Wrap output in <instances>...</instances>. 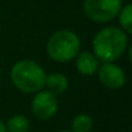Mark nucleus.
<instances>
[{"instance_id": "obj_12", "label": "nucleus", "mask_w": 132, "mask_h": 132, "mask_svg": "<svg viewBox=\"0 0 132 132\" xmlns=\"http://www.w3.org/2000/svg\"><path fill=\"white\" fill-rule=\"evenodd\" d=\"M0 132H6V127H5V125L0 121Z\"/></svg>"}, {"instance_id": "obj_14", "label": "nucleus", "mask_w": 132, "mask_h": 132, "mask_svg": "<svg viewBox=\"0 0 132 132\" xmlns=\"http://www.w3.org/2000/svg\"><path fill=\"white\" fill-rule=\"evenodd\" d=\"M59 132H72V131H59Z\"/></svg>"}, {"instance_id": "obj_3", "label": "nucleus", "mask_w": 132, "mask_h": 132, "mask_svg": "<svg viewBox=\"0 0 132 132\" xmlns=\"http://www.w3.org/2000/svg\"><path fill=\"white\" fill-rule=\"evenodd\" d=\"M80 39L75 32L68 30H60L49 39L46 51L53 60L64 63L77 56L80 51Z\"/></svg>"}, {"instance_id": "obj_7", "label": "nucleus", "mask_w": 132, "mask_h": 132, "mask_svg": "<svg viewBox=\"0 0 132 132\" xmlns=\"http://www.w3.org/2000/svg\"><path fill=\"white\" fill-rule=\"evenodd\" d=\"M76 65H77V69L80 73H82L85 76H91L99 68V59L96 58L95 54H91L88 51H82V53L77 54Z\"/></svg>"}, {"instance_id": "obj_1", "label": "nucleus", "mask_w": 132, "mask_h": 132, "mask_svg": "<svg viewBox=\"0 0 132 132\" xmlns=\"http://www.w3.org/2000/svg\"><path fill=\"white\" fill-rule=\"evenodd\" d=\"M92 46L99 60L104 63L113 62L125 53L127 47V36L121 28L105 27L95 35Z\"/></svg>"}, {"instance_id": "obj_6", "label": "nucleus", "mask_w": 132, "mask_h": 132, "mask_svg": "<svg viewBox=\"0 0 132 132\" xmlns=\"http://www.w3.org/2000/svg\"><path fill=\"white\" fill-rule=\"evenodd\" d=\"M97 69H99V80L105 87L117 90L125 85L126 76L121 67L113 64L112 62H108V63H104Z\"/></svg>"}, {"instance_id": "obj_11", "label": "nucleus", "mask_w": 132, "mask_h": 132, "mask_svg": "<svg viewBox=\"0 0 132 132\" xmlns=\"http://www.w3.org/2000/svg\"><path fill=\"white\" fill-rule=\"evenodd\" d=\"M119 24L125 31L132 34V4H128L125 8L121 9V12H119Z\"/></svg>"}, {"instance_id": "obj_5", "label": "nucleus", "mask_w": 132, "mask_h": 132, "mask_svg": "<svg viewBox=\"0 0 132 132\" xmlns=\"http://www.w3.org/2000/svg\"><path fill=\"white\" fill-rule=\"evenodd\" d=\"M58 110L55 94L50 91H37L32 101V112L39 119H50Z\"/></svg>"}, {"instance_id": "obj_9", "label": "nucleus", "mask_w": 132, "mask_h": 132, "mask_svg": "<svg viewBox=\"0 0 132 132\" xmlns=\"http://www.w3.org/2000/svg\"><path fill=\"white\" fill-rule=\"evenodd\" d=\"M5 127L8 132H27L30 128V121L24 116L18 114L9 118Z\"/></svg>"}, {"instance_id": "obj_2", "label": "nucleus", "mask_w": 132, "mask_h": 132, "mask_svg": "<svg viewBox=\"0 0 132 132\" xmlns=\"http://www.w3.org/2000/svg\"><path fill=\"white\" fill-rule=\"evenodd\" d=\"M14 86L22 92H37L45 86L46 73L40 64L32 60H21L15 63L10 72Z\"/></svg>"}, {"instance_id": "obj_10", "label": "nucleus", "mask_w": 132, "mask_h": 132, "mask_svg": "<svg viewBox=\"0 0 132 132\" xmlns=\"http://www.w3.org/2000/svg\"><path fill=\"white\" fill-rule=\"evenodd\" d=\"M92 128V119L86 114L76 116L72 121V132H90Z\"/></svg>"}, {"instance_id": "obj_4", "label": "nucleus", "mask_w": 132, "mask_h": 132, "mask_svg": "<svg viewBox=\"0 0 132 132\" xmlns=\"http://www.w3.org/2000/svg\"><path fill=\"white\" fill-rule=\"evenodd\" d=\"M122 9V0H85V14L94 22L105 23L116 18Z\"/></svg>"}, {"instance_id": "obj_8", "label": "nucleus", "mask_w": 132, "mask_h": 132, "mask_svg": "<svg viewBox=\"0 0 132 132\" xmlns=\"http://www.w3.org/2000/svg\"><path fill=\"white\" fill-rule=\"evenodd\" d=\"M45 86H47L49 91L53 94H62L68 87V80L62 73H51L46 76Z\"/></svg>"}, {"instance_id": "obj_13", "label": "nucleus", "mask_w": 132, "mask_h": 132, "mask_svg": "<svg viewBox=\"0 0 132 132\" xmlns=\"http://www.w3.org/2000/svg\"><path fill=\"white\" fill-rule=\"evenodd\" d=\"M130 59H131V62H132V45H131V47H130Z\"/></svg>"}]
</instances>
